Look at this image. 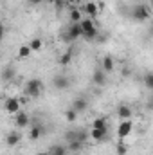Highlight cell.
I'll list each match as a JSON object with an SVG mask.
<instances>
[{
	"label": "cell",
	"instance_id": "cell-1",
	"mask_svg": "<svg viewBox=\"0 0 153 155\" xmlns=\"http://www.w3.org/2000/svg\"><path fill=\"white\" fill-rule=\"evenodd\" d=\"M43 92V83L40 78H31L24 85V96L25 97H38Z\"/></svg>",
	"mask_w": 153,
	"mask_h": 155
},
{
	"label": "cell",
	"instance_id": "cell-2",
	"mask_svg": "<svg viewBox=\"0 0 153 155\" xmlns=\"http://www.w3.org/2000/svg\"><path fill=\"white\" fill-rule=\"evenodd\" d=\"M79 25H81V36H83L85 40H94L96 36H97V27H96L94 20L83 18V20L79 22Z\"/></svg>",
	"mask_w": 153,
	"mask_h": 155
},
{
	"label": "cell",
	"instance_id": "cell-3",
	"mask_svg": "<svg viewBox=\"0 0 153 155\" xmlns=\"http://www.w3.org/2000/svg\"><path fill=\"white\" fill-rule=\"evenodd\" d=\"M132 18L137 20V22H146V20L150 18V9H148V5H144V4L135 5L133 11H132Z\"/></svg>",
	"mask_w": 153,
	"mask_h": 155
},
{
	"label": "cell",
	"instance_id": "cell-4",
	"mask_svg": "<svg viewBox=\"0 0 153 155\" xmlns=\"http://www.w3.org/2000/svg\"><path fill=\"white\" fill-rule=\"evenodd\" d=\"M132 130H133V121H132V119H124V121H121L119 126H117V137H119L121 141H124V139L132 134Z\"/></svg>",
	"mask_w": 153,
	"mask_h": 155
},
{
	"label": "cell",
	"instance_id": "cell-5",
	"mask_svg": "<svg viewBox=\"0 0 153 155\" xmlns=\"http://www.w3.org/2000/svg\"><path fill=\"white\" fill-rule=\"evenodd\" d=\"M81 38V25H79V22L77 24H70L69 25V29H67V33L63 35V41H67V43H72L74 40Z\"/></svg>",
	"mask_w": 153,
	"mask_h": 155
},
{
	"label": "cell",
	"instance_id": "cell-6",
	"mask_svg": "<svg viewBox=\"0 0 153 155\" xmlns=\"http://www.w3.org/2000/svg\"><path fill=\"white\" fill-rule=\"evenodd\" d=\"M4 110L11 116H15L18 110H22V103H20V97H7L4 101Z\"/></svg>",
	"mask_w": 153,
	"mask_h": 155
},
{
	"label": "cell",
	"instance_id": "cell-7",
	"mask_svg": "<svg viewBox=\"0 0 153 155\" xmlns=\"http://www.w3.org/2000/svg\"><path fill=\"white\" fill-rule=\"evenodd\" d=\"M29 123H31V117H29V114H27V112L18 110V112L15 114V126H16L18 130H22V128L29 126Z\"/></svg>",
	"mask_w": 153,
	"mask_h": 155
},
{
	"label": "cell",
	"instance_id": "cell-8",
	"mask_svg": "<svg viewBox=\"0 0 153 155\" xmlns=\"http://www.w3.org/2000/svg\"><path fill=\"white\" fill-rule=\"evenodd\" d=\"M52 85H54L58 90H65V88H69L70 81H69V78H67V76L58 74V76H54V79H52Z\"/></svg>",
	"mask_w": 153,
	"mask_h": 155
},
{
	"label": "cell",
	"instance_id": "cell-9",
	"mask_svg": "<svg viewBox=\"0 0 153 155\" xmlns=\"http://www.w3.org/2000/svg\"><path fill=\"white\" fill-rule=\"evenodd\" d=\"M83 11L88 15L90 20H94V18L97 16V13H99V7H97L96 2H86V4H83Z\"/></svg>",
	"mask_w": 153,
	"mask_h": 155
},
{
	"label": "cell",
	"instance_id": "cell-10",
	"mask_svg": "<svg viewBox=\"0 0 153 155\" xmlns=\"http://www.w3.org/2000/svg\"><path fill=\"white\" fill-rule=\"evenodd\" d=\"M106 134H108V128H92L88 132V137H92L96 143H99V141H103L106 137Z\"/></svg>",
	"mask_w": 153,
	"mask_h": 155
},
{
	"label": "cell",
	"instance_id": "cell-11",
	"mask_svg": "<svg viewBox=\"0 0 153 155\" xmlns=\"http://www.w3.org/2000/svg\"><path fill=\"white\" fill-rule=\"evenodd\" d=\"M20 141H22V134H20V132H11V134H7V137H5V144H7L9 148L18 146Z\"/></svg>",
	"mask_w": 153,
	"mask_h": 155
},
{
	"label": "cell",
	"instance_id": "cell-12",
	"mask_svg": "<svg viewBox=\"0 0 153 155\" xmlns=\"http://www.w3.org/2000/svg\"><path fill=\"white\" fill-rule=\"evenodd\" d=\"M92 81H94V85L103 87V85L106 83V72H105L103 69H96L94 74H92Z\"/></svg>",
	"mask_w": 153,
	"mask_h": 155
},
{
	"label": "cell",
	"instance_id": "cell-13",
	"mask_svg": "<svg viewBox=\"0 0 153 155\" xmlns=\"http://www.w3.org/2000/svg\"><path fill=\"white\" fill-rule=\"evenodd\" d=\"M70 108L76 110L77 114H81V112H85V110L88 108V101H86L85 97H77V99H74V103H72Z\"/></svg>",
	"mask_w": 153,
	"mask_h": 155
},
{
	"label": "cell",
	"instance_id": "cell-14",
	"mask_svg": "<svg viewBox=\"0 0 153 155\" xmlns=\"http://www.w3.org/2000/svg\"><path fill=\"white\" fill-rule=\"evenodd\" d=\"M15 76H16V71H15V67H13V65L4 67V71H2V74H0L2 81H11V79H15Z\"/></svg>",
	"mask_w": 153,
	"mask_h": 155
},
{
	"label": "cell",
	"instance_id": "cell-15",
	"mask_svg": "<svg viewBox=\"0 0 153 155\" xmlns=\"http://www.w3.org/2000/svg\"><path fill=\"white\" fill-rule=\"evenodd\" d=\"M43 132H45V130H43L41 124H33V126H31V132H29V139H31V141H38L40 137L43 135Z\"/></svg>",
	"mask_w": 153,
	"mask_h": 155
},
{
	"label": "cell",
	"instance_id": "cell-16",
	"mask_svg": "<svg viewBox=\"0 0 153 155\" xmlns=\"http://www.w3.org/2000/svg\"><path fill=\"white\" fill-rule=\"evenodd\" d=\"M117 117H119L121 121H124V119H132V108H130L128 105H121V107L117 108Z\"/></svg>",
	"mask_w": 153,
	"mask_h": 155
},
{
	"label": "cell",
	"instance_id": "cell-17",
	"mask_svg": "<svg viewBox=\"0 0 153 155\" xmlns=\"http://www.w3.org/2000/svg\"><path fill=\"white\" fill-rule=\"evenodd\" d=\"M114 67H115L114 58H112V56H105V58H103V61H101V69L108 74V72H112V71H114Z\"/></svg>",
	"mask_w": 153,
	"mask_h": 155
},
{
	"label": "cell",
	"instance_id": "cell-18",
	"mask_svg": "<svg viewBox=\"0 0 153 155\" xmlns=\"http://www.w3.org/2000/svg\"><path fill=\"white\" fill-rule=\"evenodd\" d=\"M47 153L49 155H69V152H67V148H65L63 144H52V146L47 150Z\"/></svg>",
	"mask_w": 153,
	"mask_h": 155
},
{
	"label": "cell",
	"instance_id": "cell-19",
	"mask_svg": "<svg viewBox=\"0 0 153 155\" xmlns=\"http://www.w3.org/2000/svg\"><path fill=\"white\" fill-rule=\"evenodd\" d=\"M65 148H67L69 153H76V152H81V150H83V143H79V141H76V139H72V141H69V144H67Z\"/></svg>",
	"mask_w": 153,
	"mask_h": 155
},
{
	"label": "cell",
	"instance_id": "cell-20",
	"mask_svg": "<svg viewBox=\"0 0 153 155\" xmlns=\"http://www.w3.org/2000/svg\"><path fill=\"white\" fill-rule=\"evenodd\" d=\"M70 63H72V49H67V51L60 56V65L67 67V65H70Z\"/></svg>",
	"mask_w": 153,
	"mask_h": 155
},
{
	"label": "cell",
	"instance_id": "cell-21",
	"mask_svg": "<svg viewBox=\"0 0 153 155\" xmlns=\"http://www.w3.org/2000/svg\"><path fill=\"white\" fill-rule=\"evenodd\" d=\"M69 18H70V24H77V22H81V20H83L81 9H76V7H72V9H70V15H69Z\"/></svg>",
	"mask_w": 153,
	"mask_h": 155
},
{
	"label": "cell",
	"instance_id": "cell-22",
	"mask_svg": "<svg viewBox=\"0 0 153 155\" xmlns=\"http://www.w3.org/2000/svg\"><path fill=\"white\" fill-rule=\"evenodd\" d=\"M31 54H33V51H31L29 45H20V47H18V58L25 60V58H29Z\"/></svg>",
	"mask_w": 153,
	"mask_h": 155
},
{
	"label": "cell",
	"instance_id": "cell-23",
	"mask_svg": "<svg viewBox=\"0 0 153 155\" xmlns=\"http://www.w3.org/2000/svg\"><path fill=\"white\" fill-rule=\"evenodd\" d=\"M29 47H31L33 52H40V51L43 49V40L41 38H33L31 40V43H29Z\"/></svg>",
	"mask_w": 153,
	"mask_h": 155
},
{
	"label": "cell",
	"instance_id": "cell-24",
	"mask_svg": "<svg viewBox=\"0 0 153 155\" xmlns=\"http://www.w3.org/2000/svg\"><path fill=\"white\" fill-rule=\"evenodd\" d=\"M92 128H106V119L105 117H96L92 121Z\"/></svg>",
	"mask_w": 153,
	"mask_h": 155
},
{
	"label": "cell",
	"instance_id": "cell-25",
	"mask_svg": "<svg viewBox=\"0 0 153 155\" xmlns=\"http://www.w3.org/2000/svg\"><path fill=\"white\" fill-rule=\"evenodd\" d=\"M65 119H67L69 123H74V121L77 119V112L76 110H72V108H69V110L65 112Z\"/></svg>",
	"mask_w": 153,
	"mask_h": 155
},
{
	"label": "cell",
	"instance_id": "cell-26",
	"mask_svg": "<svg viewBox=\"0 0 153 155\" xmlns=\"http://www.w3.org/2000/svg\"><path fill=\"white\" fill-rule=\"evenodd\" d=\"M126 153H128V146L124 144V141L119 139V143H117V155H126Z\"/></svg>",
	"mask_w": 153,
	"mask_h": 155
},
{
	"label": "cell",
	"instance_id": "cell-27",
	"mask_svg": "<svg viewBox=\"0 0 153 155\" xmlns=\"http://www.w3.org/2000/svg\"><path fill=\"white\" fill-rule=\"evenodd\" d=\"M88 139V132H85V130H79V132H76V141H79V143H83L85 144V141Z\"/></svg>",
	"mask_w": 153,
	"mask_h": 155
},
{
	"label": "cell",
	"instance_id": "cell-28",
	"mask_svg": "<svg viewBox=\"0 0 153 155\" xmlns=\"http://www.w3.org/2000/svg\"><path fill=\"white\" fill-rule=\"evenodd\" d=\"M144 83H146V87H148L150 90H153V74L151 72H148V74L144 76Z\"/></svg>",
	"mask_w": 153,
	"mask_h": 155
},
{
	"label": "cell",
	"instance_id": "cell-29",
	"mask_svg": "<svg viewBox=\"0 0 153 155\" xmlns=\"http://www.w3.org/2000/svg\"><path fill=\"white\" fill-rule=\"evenodd\" d=\"M65 137H67V141H72V139H76V132H67Z\"/></svg>",
	"mask_w": 153,
	"mask_h": 155
},
{
	"label": "cell",
	"instance_id": "cell-30",
	"mask_svg": "<svg viewBox=\"0 0 153 155\" xmlns=\"http://www.w3.org/2000/svg\"><path fill=\"white\" fill-rule=\"evenodd\" d=\"M4 36H5V27H4V24L0 22V41L4 40Z\"/></svg>",
	"mask_w": 153,
	"mask_h": 155
},
{
	"label": "cell",
	"instance_id": "cell-31",
	"mask_svg": "<svg viewBox=\"0 0 153 155\" xmlns=\"http://www.w3.org/2000/svg\"><path fill=\"white\" fill-rule=\"evenodd\" d=\"M27 2H29L31 5H40V4H41L43 0H27Z\"/></svg>",
	"mask_w": 153,
	"mask_h": 155
},
{
	"label": "cell",
	"instance_id": "cell-32",
	"mask_svg": "<svg viewBox=\"0 0 153 155\" xmlns=\"http://www.w3.org/2000/svg\"><path fill=\"white\" fill-rule=\"evenodd\" d=\"M130 74H132V72H130V69H122V76H130Z\"/></svg>",
	"mask_w": 153,
	"mask_h": 155
},
{
	"label": "cell",
	"instance_id": "cell-33",
	"mask_svg": "<svg viewBox=\"0 0 153 155\" xmlns=\"http://www.w3.org/2000/svg\"><path fill=\"white\" fill-rule=\"evenodd\" d=\"M63 4H69V5H72V4H76V0H63Z\"/></svg>",
	"mask_w": 153,
	"mask_h": 155
},
{
	"label": "cell",
	"instance_id": "cell-34",
	"mask_svg": "<svg viewBox=\"0 0 153 155\" xmlns=\"http://www.w3.org/2000/svg\"><path fill=\"white\" fill-rule=\"evenodd\" d=\"M36 155H49V153H47V152H38Z\"/></svg>",
	"mask_w": 153,
	"mask_h": 155
},
{
	"label": "cell",
	"instance_id": "cell-35",
	"mask_svg": "<svg viewBox=\"0 0 153 155\" xmlns=\"http://www.w3.org/2000/svg\"><path fill=\"white\" fill-rule=\"evenodd\" d=\"M74 155H81V152H76V153H74Z\"/></svg>",
	"mask_w": 153,
	"mask_h": 155
},
{
	"label": "cell",
	"instance_id": "cell-36",
	"mask_svg": "<svg viewBox=\"0 0 153 155\" xmlns=\"http://www.w3.org/2000/svg\"><path fill=\"white\" fill-rule=\"evenodd\" d=\"M43 2H52V0H43Z\"/></svg>",
	"mask_w": 153,
	"mask_h": 155
}]
</instances>
